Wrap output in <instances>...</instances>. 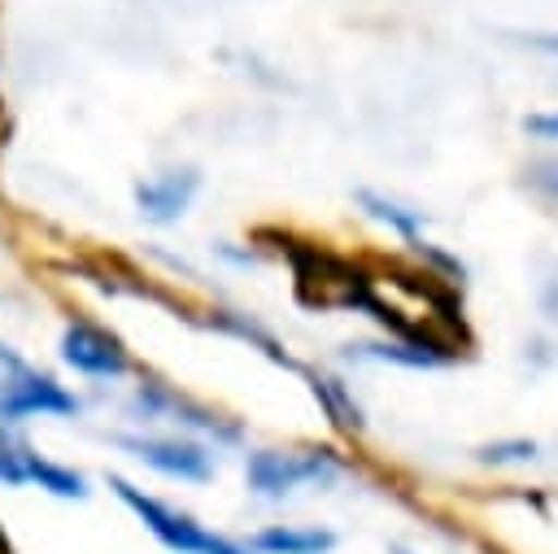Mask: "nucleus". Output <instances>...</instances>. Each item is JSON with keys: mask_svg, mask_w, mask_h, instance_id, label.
<instances>
[{"mask_svg": "<svg viewBox=\"0 0 558 554\" xmlns=\"http://www.w3.org/2000/svg\"><path fill=\"white\" fill-rule=\"evenodd\" d=\"M35 414L48 419L78 414V397L57 375L31 366L17 349L0 345V427H17Z\"/></svg>", "mask_w": 558, "mask_h": 554, "instance_id": "nucleus-1", "label": "nucleus"}, {"mask_svg": "<svg viewBox=\"0 0 558 554\" xmlns=\"http://www.w3.org/2000/svg\"><path fill=\"white\" fill-rule=\"evenodd\" d=\"M340 462L327 449H253L244 462V480L257 497H288L305 484H331Z\"/></svg>", "mask_w": 558, "mask_h": 554, "instance_id": "nucleus-2", "label": "nucleus"}, {"mask_svg": "<svg viewBox=\"0 0 558 554\" xmlns=\"http://www.w3.org/2000/svg\"><path fill=\"white\" fill-rule=\"evenodd\" d=\"M109 489H113V497L166 545V550H174V554H201V545H205V528L187 515V510H174L170 502H161V497H153V493H144L140 484H131L126 475H109Z\"/></svg>", "mask_w": 558, "mask_h": 554, "instance_id": "nucleus-3", "label": "nucleus"}, {"mask_svg": "<svg viewBox=\"0 0 558 554\" xmlns=\"http://www.w3.org/2000/svg\"><path fill=\"white\" fill-rule=\"evenodd\" d=\"M57 353H61V362H65L70 371H78V375H87V380H118V375L131 371L126 345H122L113 332H105L100 323H92V318H70V323L61 327Z\"/></svg>", "mask_w": 558, "mask_h": 554, "instance_id": "nucleus-4", "label": "nucleus"}, {"mask_svg": "<svg viewBox=\"0 0 558 554\" xmlns=\"http://www.w3.org/2000/svg\"><path fill=\"white\" fill-rule=\"evenodd\" d=\"M135 462H144L148 471L166 475V480H183V484H205L214 475V454L192 441V436H113Z\"/></svg>", "mask_w": 558, "mask_h": 554, "instance_id": "nucleus-5", "label": "nucleus"}, {"mask_svg": "<svg viewBox=\"0 0 558 554\" xmlns=\"http://www.w3.org/2000/svg\"><path fill=\"white\" fill-rule=\"evenodd\" d=\"M131 410L140 414V423H174V427H192V432H205V436H218V441H235V427L222 423L209 406L174 393L170 384H157V380H144L131 397Z\"/></svg>", "mask_w": 558, "mask_h": 554, "instance_id": "nucleus-6", "label": "nucleus"}, {"mask_svg": "<svg viewBox=\"0 0 558 554\" xmlns=\"http://www.w3.org/2000/svg\"><path fill=\"white\" fill-rule=\"evenodd\" d=\"M196 192H201V174L192 166H170V170L135 183V209H140L144 222L170 227V222H179L187 214V205L196 201Z\"/></svg>", "mask_w": 558, "mask_h": 554, "instance_id": "nucleus-7", "label": "nucleus"}, {"mask_svg": "<svg viewBox=\"0 0 558 554\" xmlns=\"http://www.w3.org/2000/svg\"><path fill=\"white\" fill-rule=\"evenodd\" d=\"M253 554H327L336 550L331 528H296V523H270L248 537Z\"/></svg>", "mask_w": 558, "mask_h": 554, "instance_id": "nucleus-8", "label": "nucleus"}, {"mask_svg": "<svg viewBox=\"0 0 558 554\" xmlns=\"http://www.w3.org/2000/svg\"><path fill=\"white\" fill-rule=\"evenodd\" d=\"M357 205H362L375 222H388V227H392L397 236H405V240H418L423 227H427V214H423V209L401 205V201H392V196H384V192H371V188H357Z\"/></svg>", "mask_w": 558, "mask_h": 554, "instance_id": "nucleus-9", "label": "nucleus"}, {"mask_svg": "<svg viewBox=\"0 0 558 554\" xmlns=\"http://www.w3.org/2000/svg\"><path fill=\"white\" fill-rule=\"evenodd\" d=\"M31 484H39L44 493H52V497H65V502H83V497L92 493L83 471L65 467V462H52V458H44L39 449H35V462H31Z\"/></svg>", "mask_w": 558, "mask_h": 554, "instance_id": "nucleus-10", "label": "nucleus"}, {"mask_svg": "<svg viewBox=\"0 0 558 554\" xmlns=\"http://www.w3.org/2000/svg\"><path fill=\"white\" fill-rule=\"evenodd\" d=\"M31 462H35V449L22 436H13L9 427H0V484L4 489L31 484Z\"/></svg>", "mask_w": 558, "mask_h": 554, "instance_id": "nucleus-11", "label": "nucleus"}, {"mask_svg": "<svg viewBox=\"0 0 558 554\" xmlns=\"http://www.w3.org/2000/svg\"><path fill=\"white\" fill-rule=\"evenodd\" d=\"M314 397L327 406V414H331L336 427H344V432H362V410L349 401V393L340 388V380L318 375V380H314Z\"/></svg>", "mask_w": 558, "mask_h": 554, "instance_id": "nucleus-12", "label": "nucleus"}, {"mask_svg": "<svg viewBox=\"0 0 558 554\" xmlns=\"http://www.w3.org/2000/svg\"><path fill=\"white\" fill-rule=\"evenodd\" d=\"M532 454H536L532 441H510V445H488V449H480V462H523V458H532Z\"/></svg>", "mask_w": 558, "mask_h": 554, "instance_id": "nucleus-13", "label": "nucleus"}, {"mask_svg": "<svg viewBox=\"0 0 558 554\" xmlns=\"http://www.w3.org/2000/svg\"><path fill=\"white\" fill-rule=\"evenodd\" d=\"M523 131L536 135V140H558V113H527Z\"/></svg>", "mask_w": 558, "mask_h": 554, "instance_id": "nucleus-14", "label": "nucleus"}, {"mask_svg": "<svg viewBox=\"0 0 558 554\" xmlns=\"http://www.w3.org/2000/svg\"><path fill=\"white\" fill-rule=\"evenodd\" d=\"M201 554H253V545L231 541V537H222V532H209L205 545H201Z\"/></svg>", "mask_w": 558, "mask_h": 554, "instance_id": "nucleus-15", "label": "nucleus"}, {"mask_svg": "<svg viewBox=\"0 0 558 554\" xmlns=\"http://www.w3.org/2000/svg\"><path fill=\"white\" fill-rule=\"evenodd\" d=\"M527 48H536V52H545V57H558V35L554 31H527V35H519Z\"/></svg>", "mask_w": 558, "mask_h": 554, "instance_id": "nucleus-16", "label": "nucleus"}, {"mask_svg": "<svg viewBox=\"0 0 558 554\" xmlns=\"http://www.w3.org/2000/svg\"><path fill=\"white\" fill-rule=\"evenodd\" d=\"M541 170H545V174H541V183H545V188H554V192H558V166H541Z\"/></svg>", "mask_w": 558, "mask_h": 554, "instance_id": "nucleus-17", "label": "nucleus"}, {"mask_svg": "<svg viewBox=\"0 0 558 554\" xmlns=\"http://www.w3.org/2000/svg\"><path fill=\"white\" fill-rule=\"evenodd\" d=\"M388 554H410V550H401V545H392V550H388Z\"/></svg>", "mask_w": 558, "mask_h": 554, "instance_id": "nucleus-18", "label": "nucleus"}]
</instances>
